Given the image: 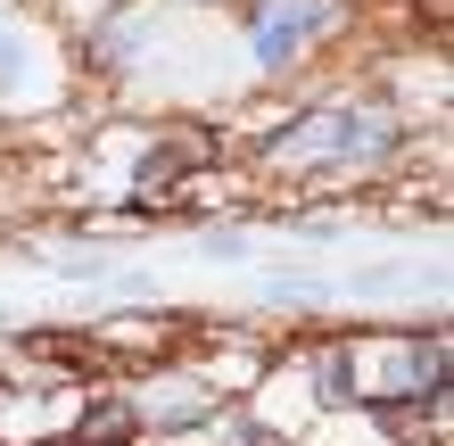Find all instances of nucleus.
<instances>
[{"label": "nucleus", "mask_w": 454, "mask_h": 446, "mask_svg": "<svg viewBox=\"0 0 454 446\" xmlns=\"http://www.w3.org/2000/svg\"><path fill=\"white\" fill-rule=\"evenodd\" d=\"M314 25H323V9H281V0H273V9L256 17V50H264V59H281V50H298Z\"/></svg>", "instance_id": "1"}, {"label": "nucleus", "mask_w": 454, "mask_h": 446, "mask_svg": "<svg viewBox=\"0 0 454 446\" xmlns=\"http://www.w3.org/2000/svg\"><path fill=\"white\" fill-rule=\"evenodd\" d=\"M132 438V405H99L83 413V430H74V446H124Z\"/></svg>", "instance_id": "2"}]
</instances>
